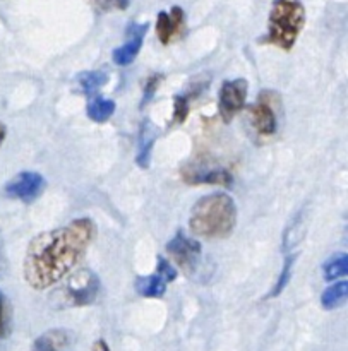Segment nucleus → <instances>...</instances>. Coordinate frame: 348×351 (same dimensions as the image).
<instances>
[{
	"label": "nucleus",
	"mask_w": 348,
	"mask_h": 351,
	"mask_svg": "<svg viewBox=\"0 0 348 351\" xmlns=\"http://www.w3.org/2000/svg\"><path fill=\"white\" fill-rule=\"evenodd\" d=\"M95 233L93 219L79 218L34 237L24 257L26 283L33 290H47L64 280L81 263Z\"/></svg>",
	"instance_id": "obj_1"
},
{
	"label": "nucleus",
	"mask_w": 348,
	"mask_h": 351,
	"mask_svg": "<svg viewBox=\"0 0 348 351\" xmlns=\"http://www.w3.org/2000/svg\"><path fill=\"white\" fill-rule=\"evenodd\" d=\"M237 225V206L225 192L205 195L194 204L189 228L202 239H225Z\"/></svg>",
	"instance_id": "obj_2"
},
{
	"label": "nucleus",
	"mask_w": 348,
	"mask_h": 351,
	"mask_svg": "<svg viewBox=\"0 0 348 351\" xmlns=\"http://www.w3.org/2000/svg\"><path fill=\"white\" fill-rule=\"evenodd\" d=\"M305 26V7L301 0H273L264 43L288 51Z\"/></svg>",
	"instance_id": "obj_3"
},
{
	"label": "nucleus",
	"mask_w": 348,
	"mask_h": 351,
	"mask_svg": "<svg viewBox=\"0 0 348 351\" xmlns=\"http://www.w3.org/2000/svg\"><path fill=\"white\" fill-rule=\"evenodd\" d=\"M100 278L93 271L82 269L72 274L67 283L51 295L55 307H84L91 305L100 293Z\"/></svg>",
	"instance_id": "obj_4"
},
{
	"label": "nucleus",
	"mask_w": 348,
	"mask_h": 351,
	"mask_svg": "<svg viewBox=\"0 0 348 351\" xmlns=\"http://www.w3.org/2000/svg\"><path fill=\"white\" fill-rule=\"evenodd\" d=\"M167 254L189 276L194 274L201 266V243L194 239H189L182 230H178L174 239L167 243Z\"/></svg>",
	"instance_id": "obj_5"
},
{
	"label": "nucleus",
	"mask_w": 348,
	"mask_h": 351,
	"mask_svg": "<svg viewBox=\"0 0 348 351\" xmlns=\"http://www.w3.org/2000/svg\"><path fill=\"white\" fill-rule=\"evenodd\" d=\"M278 101V93L261 91L257 101L249 106L253 127L259 136H273L278 130V117L275 112V103Z\"/></svg>",
	"instance_id": "obj_6"
},
{
	"label": "nucleus",
	"mask_w": 348,
	"mask_h": 351,
	"mask_svg": "<svg viewBox=\"0 0 348 351\" xmlns=\"http://www.w3.org/2000/svg\"><path fill=\"white\" fill-rule=\"evenodd\" d=\"M249 93V84L246 79H229L220 88L218 96V108L220 115L227 123L244 108Z\"/></svg>",
	"instance_id": "obj_7"
},
{
	"label": "nucleus",
	"mask_w": 348,
	"mask_h": 351,
	"mask_svg": "<svg viewBox=\"0 0 348 351\" xmlns=\"http://www.w3.org/2000/svg\"><path fill=\"white\" fill-rule=\"evenodd\" d=\"M177 278V269L165 257H158L156 273L151 276H141L136 280V291L141 297L146 298H161L163 297L167 285Z\"/></svg>",
	"instance_id": "obj_8"
},
{
	"label": "nucleus",
	"mask_w": 348,
	"mask_h": 351,
	"mask_svg": "<svg viewBox=\"0 0 348 351\" xmlns=\"http://www.w3.org/2000/svg\"><path fill=\"white\" fill-rule=\"evenodd\" d=\"M47 182L36 171H21L9 184L5 185V194L10 199H17L23 202H33L34 199L43 194Z\"/></svg>",
	"instance_id": "obj_9"
},
{
	"label": "nucleus",
	"mask_w": 348,
	"mask_h": 351,
	"mask_svg": "<svg viewBox=\"0 0 348 351\" xmlns=\"http://www.w3.org/2000/svg\"><path fill=\"white\" fill-rule=\"evenodd\" d=\"M148 29H150V23H143V24L130 23L129 26H127L126 34L129 40H127L122 47L115 48V50L112 51V58L117 65L126 67V65L132 64V62L136 60L141 48H143L144 36H146Z\"/></svg>",
	"instance_id": "obj_10"
},
{
	"label": "nucleus",
	"mask_w": 348,
	"mask_h": 351,
	"mask_svg": "<svg viewBox=\"0 0 348 351\" xmlns=\"http://www.w3.org/2000/svg\"><path fill=\"white\" fill-rule=\"evenodd\" d=\"M184 24L185 14L178 5L172 7L170 12L161 10L156 17V26H154L158 40L163 45H168L174 38L181 36L182 31H184Z\"/></svg>",
	"instance_id": "obj_11"
},
{
	"label": "nucleus",
	"mask_w": 348,
	"mask_h": 351,
	"mask_svg": "<svg viewBox=\"0 0 348 351\" xmlns=\"http://www.w3.org/2000/svg\"><path fill=\"white\" fill-rule=\"evenodd\" d=\"M182 178H184L187 184L191 185H199V184H208V185H222V187H230L232 185V177L227 170L223 168H206L201 167H187L182 170Z\"/></svg>",
	"instance_id": "obj_12"
},
{
	"label": "nucleus",
	"mask_w": 348,
	"mask_h": 351,
	"mask_svg": "<svg viewBox=\"0 0 348 351\" xmlns=\"http://www.w3.org/2000/svg\"><path fill=\"white\" fill-rule=\"evenodd\" d=\"M72 332L67 329H50L38 336L31 351H71Z\"/></svg>",
	"instance_id": "obj_13"
},
{
	"label": "nucleus",
	"mask_w": 348,
	"mask_h": 351,
	"mask_svg": "<svg viewBox=\"0 0 348 351\" xmlns=\"http://www.w3.org/2000/svg\"><path fill=\"white\" fill-rule=\"evenodd\" d=\"M305 230H308V211L304 208L294 216L290 223H288L287 230L283 233V252H288L294 247H297L299 243L304 240Z\"/></svg>",
	"instance_id": "obj_14"
},
{
	"label": "nucleus",
	"mask_w": 348,
	"mask_h": 351,
	"mask_svg": "<svg viewBox=\"0 0 348 351\" xmlns=\"http://www.w3.org/2000/svg\"><path fill=\"white\" fill-rule=\"evenodd\" d=\"M154 141H156V130L150 125V122H144L139 132V153H137L136 163L137 167L148 168L151 161V151H153Z\"/></svg>",
	"instance_id": "obj_15"
},
{
	"label": "nucleus",
	"mask_w": 348,
	"mask_h": 351,
	"mask_svg": "<svg viewBox=\"0 0 348 351\" xmlns=\"http://www.w3.org/2000/svg\"><path fill=\"white\" fill-rule=\"evenodd\" d=\"M89 119L96 123H103L115 113V101L112 99L102 98V96H93L88 101V108H86Z\"/></svg>",
	"instance_id": "obj_16"
},
{
	"label": "nucleus",
	"mask_w": 348,
	"mask_h": 351,
	"mask_svg": "<svg viewBox=\"0 0 348 351\" xmlns=\"http://www.w3.org/2000/svg\"><path fill=\"white\" fill-rule=\"evenodd\" d=\"M348 297V283L347 281H338V283L332 285L326 288L321 295V305L326 311H335L342 305L347 304Z\"/></svg>",
	"instance_id": "obj_17"
},
{
	"label": "nucleus",
	"mask_w": 348,
	"mask_h": 351,
	"mask_svg": "<svg viewBox=\"0 0 348 351\" xmlns=\"http://www.w3.org/2000/svg\"><path fill=\"white\" fill-rule=\"evenodd\" d=\"M76 81L79 82L82 91L88 96H95L96 91L103 88L108 82V72L106 71H88L78 75Z\"/></svg>",
	"instance_id": "obj_18"
},
{
	"label": "nucleus",
	"mask_w": 348,
	"mask_h": 351,
	"mask_svg": "<svg viewBox=\"0 0 348 351\" xmlns=\"http://www.w3.org/2000/svg\"><path fill=\"white\" fill-rule=\"evenodd\" d=\"M323 273H325L326 281H335L338 278L347 276L348 273V256L347 254H336V256L329 257L326 264L323 266Z\"/></svg>",
	"instance_id": "obj_19"
},
{
	"label": "nucleus",
	"mask_w": 348,
	"mask_h": 351,
	"mask_svg": "<svg viewBox=\"0 0 348 351\" xmlns=\"http://www.w3.org/2000/svg\"><path fill=\"white\" fill-rule=\"evenodd\" d=\"M295 259H297V254H292V256L285 257V263H283V267H281L280 276H278L277 283H275L273 290L270 291L268 298L278 297V295H281V291L288 287V283H290V278H292V271H294Z\"/></svg>",
	"instance_id": "obj_20"
},
{
	"label": "nucleus",
	"mask_w": 348,
	"mask_h": 351,
	"mask_svg": "<svg viewBox=\"0 0 348 351\" xmlns=\"http://www.w3.org/2000/svg\"><path fill=\"white\" fill-rule=\"evenodd\" d=\"M189 105H191V98L187 95H177L174 98V122L182 123L189 115Z\"/></svg>",
	"instance_id": "obj_21"
},
{
	"label": "nucleus",
	"mask_w": 348,
	"mask_h": 351,
	"mask_svg": "<svg viewBox=\"0 0 348 351\" xmlns=\"http://www.w3.org/2000/svg\"><path fill=\"white\" fill-rule=\"evenodd\" d=\"M95 2L103 10H124L129 7V0H95Z\"/></svg>",
	"instance_id": "obj_22"
},
{
	"label": "nucleus",
	"mask_w": 348,
	"mask_h": 351,
	"mask_svg": "<svg viewBox=\"0 0 348 351\" xmlns=\"http://www.w3.org/2000/svg\"><path fill=\"white\" fill-rule=\"evenodd\" d=\"M9 332V312L3 295L0 293V336H7Z\"/></svg>",
	"instance_id": "obj_23"
},
{
	"label": "nucleus",
	"mask_w": 348,
	"mask_h": 351,
	"mask_svg": "<svg viewBox=\"0 0 348 351\" xmlns=\"http://www.w3.org/2000/svg\"><path fill=\"white\" fill-rule=\"evenodd\" d=\"M160 81H161V75H160V74H156V75H153V77L148 79L146 86H144V98H143V105H144V103L150 101L151 98H153L154 93H156L158 84H160Z\"/></svg>",
	"instance_id": "obj_24"
},
{
	"label": "nucleus",
	"mask_w": 348,
	"mask_h": 351,
	"mask_svg": "<svg viewBox=\"0 0 348 351\" xmlns=\"http://www.w3.org/2000/svg\"><path fill=\"white\" fill-rule=\"evenodd\" d=\"M7 273H9V261H7L3 239H2V235H0V280H2V278H5Z\"/></svg>",
	"instance_id": "obj_25"
},
{
	"label": "nucleus",
	"mask_w": 348,
	"mask_h": 351,
	"mask_svg": "<svg viewBox=\"0 0 348 351\" xmlns=\"http://www.w3.org/2000/svg\"><path fill=\"white\" fill-rule=\"evenodd\" d=\"M93 351H110L108 345H106L105 339H98V341L93 345Z\"/></svg>",
	"instance_id": "obj_26"
},
{
	"label": "nucleus",
	"mask_w": 348,
	"mask_h": 351,
	"mask_svg": "<svg viewBox=\"0 0 348 351\" xmlns=\"http://www.w3.org/2000/svg\"><path fill=\"white\" fill-rule=\"evenodd\" d=\"M5 136H7V129H5V125H3V123L0 122V144L3 143V139H5Z\"/></svg>",
	"instance_id": "obj_27"
}]
</instances>
